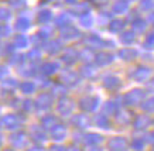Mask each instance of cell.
<instances>
[{"label": "cell", "instance_id": "cell-18", "mask_svg": "<svg viewBox=\"0 0 154 151\" xmlns=\"http://www.w3.org/2000/svg\"><path fill=\"white\" fill-rule=\"evenodd\" d=\"M123 26H125V21L115 20V21H112V24H110V30H112V31H119V30L123 29Z\"/></svg>", "mask_w": 154, "mask_h": 151}, {"label": "cell", "instance_id": "cell-35", "mask_svg": "<svg viewBox=\"0 0 154 151\" xmlns=\"http://www.w3.org/2000/svg\"><path fill=\"white\" fill-rule=\"evenodd\" d=\"M30 58H40V52L37 50H33V51L30 52Z\"/></svg>", "mask_w": 154, "mask_h": 151}, {"label": "cell", "instance_id": "cell-23", "mask_svg": "<svg viewBox=\"0 0 154 151\" xmlns=\"http://www.w3.org/2000/svg\"><path fill=\"white\" fill-rule=\"evenodd\" d=\"M126 9H127V5L125 2H119V3H116V5L113 6V10H115L116 13H122V11H125Z\"/></svg>", "mask_w": 154, "mask_h": 151}, {"label": "cell", "instance_id": "cell-19", "mask_svg": "<svg viewBox=\"0 0 154 151\" xmlns=\"http://www.w3.org/2000/svg\"><path fill=\"white\" fill-rule=\"evenodd\" d=\"M21 90H23L24 93H31L34 90V85H33V82H24V83H21Z\"/></svg>", "mask_w": 154, "mask_h": 151}, {"label": "cell", "instance_id": "cell-3", "mask_svg": "<svg viewBox=\"0 0 154 151\" xmlns=\"http://www.w3.org/2000/svg\"><path fill=\"white\" fill-rule=\"evenodd\" d=\"M19 124V119L16 117L14 114H7L5 117H2L0 120V126L5 128H16Z\"/></svg>", "mask_w": 154, "mask_h": 151}, {"label": "cell", "instance_id": "cell-29", "mask_svg": "<svg viewBox=\"0 0 154 151\" xmlns=\"http://www.w3.org/2000/svg\"><path fill=\"white\" fill-rule=\"evenodd\" d=\"M14 86H16V80H13V79H10V80H5L3 82V88H9V89H13Z\"/></svg>", "mask_w": 154, "mask_h": 151}, {"label": "cell", "instance_id": "cell-30", "mask_svg": "<svg viewBox=\"0 0 154 151\" xmlns=\"http://www.w3.org/2000/svg\"><path fill=\"white\" fill-rule=\"evenodd\" d=\"M57 47H60V43H55V41H54V43H51V44H48V45H47V48H48V51H50V52L58 51V48H57Z\"/></svg>", "mask_w": 154, "mask_h": 151}, {"label": "cell", "instance_id": "cell-16", "mask_svg": "<svg viewBox=\"0 0 154 151\" xmlns=\"http://www.w3.org/2000/svg\"><path fill=\"white\" fill-rule=\"evenodd\" d=\"M96 124L100 126L102 128H107L109 127V120H107L106 116H102V114H100V116L96 117Z\"/></svg>", "mask_w": 154, "mask_h": 151}, {"label": "cell", "instance_id": "cell-8", "mask_svg": "<svg viewBox=\"0 0 154 151\" xmlns=\"http://www.w3.org/2000/svg\"><path fill=\"white\" fill-rule=\"evenodd\" d=\"M52 136L55 137L57 140H62V138L66 136V130L62 127V126H57V127L54 128V131H52Z\"/></svg>", "mask_w": 154, "mask_h": 151}, {"label": "cell", "instance_id": "cell-24", "mask_svg": "<svg viewBox=\"0 0 154 151\" xmlns=\"http://www.w3.org/2000/svg\"><path fill=\"white\" fill-rule=\"evenodd\" d=\"M51 19V13H50V11H48V10H45V11H41V13H40V16H38V20H40V21H44V23H47L48 20Z\"/></svg>", "mask_w": 154, "mask_h": 151}, {"label": "cell", "instance_id": "cell-13", "mask_svg": "<svg viewBox=\"0 0 154 151\" xmlns=\"http://www.w3.org/2000/svg\"><path fill=\"white\" fill-rule=\"evenodd\" d=\"M28 26H30V21H28L27 19H24V17H21V19L17 20V23H16V29L17 30H26L28 29Z\"/></svg>", "mask_w": 154, "mask_h": 151}, {"label": "cell", "instance_id": "cell-33", "mask_svg": "<svg viewBox=\"0 0 154 151\" xmlns=\"http://www.w3.org/2000/svg\"><path fill=\"white\" fill-rule=\"evenodd\" d=\"M7 33H9V29H7L6 26H0V38L5 37Z\"/></svg>", "mask_w": 154, "mask_h": 151}, {"label": "cell", "instance_id": "cell-10", "mask_svg": "<svg viewBox=\"0 0 154 151\" xmlns=\"http://www.w3.org/2000/svg\"><path fill=\"white\" fill-rule=\"evenodd\" d=\"M62 35H66L65 38H75L79 35V33H78L76 29H74V27H66V29H64V31H62Z\"/></svg>", "mask_w": 154, "mask_h": 151}, {"label": "cell", "instance_id": "cell-14", "mask_svg": "<svg viewBox=\"0 0 154 151\" xmlns=\"http://www.w3.org/2000/svg\"><path fill=\"white\" fill-rule=\"evenodd\" d=\"M14 45L19 48H23L27 45V38L24 37V35H17V37L14 38Z\"/></svg>", "mask_w": 154, "mask_h": 151}, {"label": "cell", "instance_id": "cell-1", "mask_svg": "<svg viewBox=\"0 0 154 151\" xmlns=\"http://www.w3.org/2000/svg\"><path fill=\"white\" fill-rule=\"evenodd\" d=\"M109 147L112 151H126L127 150V141L123 137H115L109 141Z\"/></svg>", "mask_w": 154, "mask_h": 151}, {"label": "cell", "instance_id": "cell-37", "mask_svg": "<svg viewBox=\"0 0 154 151\" xmlns=\"http://www.w3.org/2000/svg\"><path fill=\"white\" fill-rule=\"evenodd\" d=\"M50 151H65V150H64L62 147H51V148H50Z\"/></svg>", "mask_w": 154, "mask_h": 151}, {"label": "cell", "instance_id": "cell-15", "mask_svg": "<svg viewBox=\"0 0 154 151\" xmlns=\"http://www.w3.org/2000/svg\"><path fill=\"white\" fill-rule=\"evenodd\" d=\"M86 141L89 144H98V143L102 141V136H99V134H88L86 136Z\"/></svg>", "mask_w": 154, "mask_h": 151}, {"label": "cell", "instance_id": "cell-9", "mask_svg": "<svg viewBox=\"0 0 154 151\" xmlns=\"http://www.w3.org/2000/svg\"><path fill=\"white\" fill-rule=\"evenodd\" d=\"M74 123L78 126V127H86V126H88V123H89V120H88L86 116L81 114V116H76V117L74 119Z\"/></svg>", "mask_w": 154, "mask_h": 151}, {"label": "cell", "instance_id": "cell-26", "mask_svg": "<svg viewBox=\"0 0 154 151\" xmlns=\"http://www.w3.org/2000/svg\"><path fill=\"white\" fill-rule=\"evenodd\" d=\"M143 146H144V141L141 138H134V141H133V148L134 150H141Z\"/></svg>", "mask_w": 154, "mask_h": 151}, {"label": "cell", "instance_id": "cell-32", "mask_svg": "<svg viewBox=\"0 0 154 151\" xmlns=\"http://www.w3.org/2000/svg\"><path fill=\"white\" fill-rule=\"evenodd\" d=\"M54 123H55V119L54 117H47L45 119V127H54Z\"/></svg>", "mask_w": 154, "mask_h": 151}, {"label": "cell", "instance_id": "cell-6", "mask_svg": "<svg viewBox=\"0 0 154 151\" xmlns=\"http://www.w3.org/2000/svg\"><path fill=\"white\" fill-rule=\"evenodd\" d=\"M149 75H150L149 69H146V68H140V69H137V71H136V74L133 76H134L136 79H139V80H144V79L149 78Z\"/></svg>", "mask_w": 154, "mask_h": 151}, {"label": "cell", "instance_id": "cell-7", "mask_svg": "<svg viewBox=\"0 0 154 151\" xmlns=\"http://www.w3.org/2000/svg\"><path fill=\"white\" fill-rule=\"evenodd\" d=\"M119 85H120V83H119V79L115 78V76H109V78L105 79V86L109 88V89H115V88H117Z\"/></svg>", "mask_w": 154, "mask_h": 151}, {"label": "cell", "instance_id": "cell-11", "mask_svg": "<svg viewBox=\"0 0 154 151\" xmlns=\"http://www.w3.org/2000/svg\"><path fill=\"white\" fill-rule=\"evenodd\" d=\"M109 62H112V55L110 54H99L98 55V64H100V65H106V64H109Z\"/></svg>", "mask_w": 154, "mask_h": 151}, {"label": "cell", "instance_id": "cell-2", "mask_svg": "<svg viewBox=\"0 0 154 151\" xmlns=\"http://www.w3.org/2000/svg\"><path fill=\"white\" fill-rule=\"evenodd\" d=\"M143 96H144V93H143V90H131L130 93L126 95V98H125V100H126L127 104H137L139 102H141V99H143Z\"/></svg>", "mask_w": 154, "mask_h": 151}, {"label": "cell", "instance_id": "cell-38", "mask_svg": "<svg viewBox=\"0 0 154 151\" xmlns=\"http://www.w3.org/2000/svg\"><path fill=\"white\" fill-rule=\"evenodd\" d=\"M5 75H6V68L5 66H0V78L5 76Z\"/></svg>", "mask_w": 154, "mask_h": 151}, {"label": "cell", "instance_id": "cell-43", "mask_svg": "<svg viewBox=\"0 0 154 151\" xmlns=\"http://www.w3.org/2000/svg\"><path fill=\"white\" fill-rule=\"evenodd\" d=\"M153 151H154V150H153Z\"/></svg>", "mask_w": 154, "mask_h": 151}, {"label": "cell", "instance_id": "cell-17", "mask_svg": "<svg viewBox=\"0 0 154 151\" xmlns=\"http://www.w3.org/2000/svg\"><path fill=\"white\" fill-rule=\"evenodd\" d=\"M21 137H23V134H21V133L11 136V143H13V144H14L16 147H21V146H24V141H23V140H20Z\"/></svg>", "mask_w": 154, "mask_h": 151}, {"label": "cell", "instance_id": "cell-40", "mask_svg": "<svg viewBox=\"0 0 154 151\" xmlns=\"http://www.w3.org/2000/svg\"><path fill=\"white\" fill-rule=\"evenodd\" d=\"M66 2H68V3H74L75 0H66Z\"/></svg>", "mask_w": 154, "mask_h": 151}, {"label": "cell", "instance_id": "cell-39", "mask_svg": "<svg viewBox=\"0 0 154 151\" xmlns=\"http://www.w3.org/2000/svg\"><path fill=\"white\" fill-rule=\"evenodd\" d=\"M149 6H151V5H149V0H144L143 5H141V7H143V9H149Z\"/></svg>", "mask_w": 154, "mask_h": 151}, {"label": "cell", "instance_id": "cell-21", "mask_svg": "<svg viewBox=\"0 0 154 151\" xmlns=\"http://www.w3.org/2000/svg\"><path fill=\"white\" fill-rule=\"evenodd\" d=\"M143 109L147 110V112H154V98L146 100L144 103H143Z\"/></svg>", "mask_w": 154, "mask_h": 151}, {"label": "cell", "instance_id": "cell-34", "mask_svg": "<svg viewBox=\"0 0 154 151\" xmlns=\"http://www.w3.org/2000/svg\"><path fill=\"white\" fill-rule=\"evenodd\" d=\"M146 45L147 47H151V45H154V34H151V35H149V38H147V41H146Z\"/></svg>", "mask_w": 154, "mask_h": 151}, {"label": "cell", "instance_id": "cell-20", "mask_svg": "<svg viewBox=\"0 0 154 151\" xmlns=\"http://www.w3.org/2000/svg\"><path fill=\"white\" fill-rule=\"evenodd\" d=\"M122 41L125 44H130L134 41V34L133 33H125L123 35H122Z\"/></svg>", "mask_w": 154, "mask_h": 151}, {"label": "cell", "instance_id": "cell-25", "mask_svg": "<svg viewBox=\"0 0 154 151\" xmlns=\"http://www.w3.org/2000/svg\"><path fill=\"white\" fill-rule=\"evenodd\" d=\"M58 68V65L57 64H45V65L42 66V71L45 72V74H51V72H54Z\"/></svg>", "mask_w": 154, "mask_h": 151}, {"label": "cell", "instance_id": "cell-42", "mask_svg": "<svg viewBox=\"0 0 154 151\" xmlns=\"http://www.w3.org/2000/svg\"><path fill=\"white\" fill-rule=\"evenodd\" d=\"M5 151H13V150H5Z\"/></svg>", "mask_w": 154, "mask_h": 151}, {"label": "cell", "instance_id": "cell-36", "mask_svg": "<svg viewBox=\"0 0 154 151\" xmlns=\"http://www.w3.org/2000/svg\"><path fill=\"white\" fill-rule=\"evenodd\" d=\"M58 21V24H62V23H66V16H62V17H60V19L57 20Z\"/></svg>", "mask_w": 154, "mask_h": 151}, {"label": "cell", "instance_id": "cell-4", "mask_svg": "<svg viewBox=\"0 0 154 151\" xmlns=\"http://www.w3.org/2000/svg\"><path fill=\"white\" fill-rule=\"evenodd\" d=\"M96 106H98V99L96 98H85V99L81 100V107L84 110L92 112L94 109H96Z\"/></svg>", "mask_w": 154, "mask_h": 151}, {"label": "cell", "instance_id": "cell-27", "mask_svg": "<svg viewBox=\"0 0 154 151\" xmlns=\"http://www.w3.org/2000/svg\"><path fill=\"white\" fill-rule=\"evenodd\" d=\"M10 17V11L7 9H5V7H0V19L2 20H6Z\"/></svg>", "mask_w": 154, "mask_h": 151}, {"label": "cell", "instance_id": "cell-28", "mask_svg": "<svg viewBox=\"0 0 154 151\" xmlns=\"http://www.w3.org/2000/svg\"><path fill=\"white\" fill-rule=\"evenodd\" d=\"M81 23H82V26H85V27H89L91 23H92V19L89 17V14H85L84 17L81 19Z\"/></svg>", "mask_w": 154, "mask_h": 151}, {"label": "cell", "instance_id": "cell-22", "mask_svg": "<svg viewBox=\"0 0 154 151\" xmlns=\"http://www.w3.org/2000/svg\"><path fill=\"white\" fill-rule=\"evenodd\" d=\"M116 104L115 103H106V106H105V109H103V110H105V113L106 114H115L116 113Z\"/></svg>", "mask_w": 154, "mask_h": 151}, {"label": "cell", "instance_id": "cell-41", "mask_svg": "<svg viewBox=\"0 0 154 151\" xmlns=\"http://www.w3.org/2000/svg\"><path fill=\"white\" fill-rule=\"evenodd\" d=\"M91 151H99L98 148H91Z\"/></svg>", "mask_w": 154, "mask_h": 151}, {"label": "cell", "instance_id": "cell-12", "mask_svg": "<svg viewBox=\"0 0 154 151\" xmlns=\"http://www.w3.org/2000/svg\"><path fill=\"white\" fill-rule=\"evenodd\" d=\"M123 59H126V61H130V59H133V58L136 57V52L133 51V50H123V51H120V54H119Z\"/></svg>", "mask_w": 154, "mask_h": 151}, {"label": "cell", "instance_id": "cell-5", "mask_svg": "<svg viewBox=\"0 0 154 151\" xmlns=\"http://www.w3.org/2000/svg\"><path fill=\"white\" fill-rule=\"evenodd\" d=\"M151 123V120H150L149 116H139V117L134 120V127L136 128H146L149 127V124Z\"/></svg>", "mask_w": 154, "mask_h": 151}, {"label": "cell", "instance_id": "cell-31", "mask_svg": "<svg viewBox=\"0 0 154 151\" xmlns=\"http://www.w3.org/2000/svg\"><path fill=\"white\" fill-rule=\"evenodd\" d=\"M144 21H141V20H139V21H136L134 23V29L136 30H139V31H143L144 30Z\"/></svg>", "mask_w": 154, "mask_h": 151}]
</instances>
